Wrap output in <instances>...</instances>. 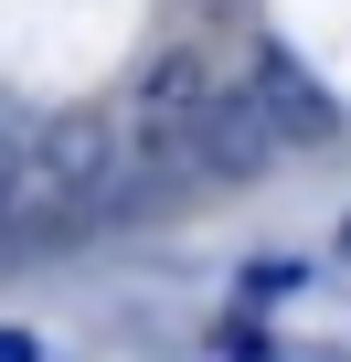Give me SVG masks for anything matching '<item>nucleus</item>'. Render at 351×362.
I'll return each instance as SVG.
<instances>
[{
    "label": "nucleus",
    "mask_w": 351,
    "mask_h": 362,
    "mask_svg": "<svg viewBox=\"0 0 351 362\" xmlns=\"http://www.w3.org/2000/svg\"><path fill=\"white\" fill-rule=\"evenodd\" d=\"M224 351H234V362H287V351H277V341H266V330H245V320H234V330H224Z\"/></svg>",
    "instance_id": "423d86ee"
},
{
    "label": "nucleus",
    "mask_w": 351,
    "mask_h": 362,
    "mask_svg": "<svg viewBox=\"0 0 351 362\" xmlns=\"http://www.w3.org/2000/svg\"><path fill=\"white\" fill-rule=\"evenodd\" d=\"M256 117H266V139L277 149H319V139H340V107H330V86L287 54V43H256Z\"/></svg>",
    "instance_id": "7ed1b4c3"
},
{
    "label": "nucleus",
    "mask_w": 351,
    "mask_h": 362,
    "mask_svg": "<svg viewBox=\"0 0 351 362\" xmlns=\"http://www.w3.org/2000/svg\"><path fill=\"white\" fill-rule=\"evenodd\" d=\"M11 170H22V128L0 117V203H11Z\"/></svg>",
    "instance_id": "0eeeda50"
},
{
    "label": "nucleus",
    "mask_w": 351,
    "mask_h": 362,
    "mask_svg": "<svg viewBox=\"0 0 351 362\" xmlns=\"http://www.w3.org/2000/svg\"><path fill=\"white\" fill-rule=\"evenodd\" d=\"M340 267H351V224H340Z\"/></svg>",
    "instance_id": "1a4fd4ad"
},
{
    "label": "nucleus",
    "mask_w": 351,
    "mask_h": 362,
    "mask_svg": "<svg viewBox=\"0 0 351 362\" xmlns=\"http://www.w3.org/2000/svg\"><path fill=\"white\" fill-rule=\"evenodd\" d=\"M203 96H213V64L192 43H170L138 96H128V139H117V203H160V192H182L192 170V128H203Z\"/></svg>",
    "instance_id": "f03ea898"
},
{
    "label": "nucleus",
    "mask_w": 351,
    "mask_h": 362,
    "mask_svg": "<svg viewBox=\"0 0 351 362\" xmlns=\"http://www.w3.org/2000/svg\"><path fill=\"white\" fill-rule=\"evenodd\" d=\"M266 160H277V139H266L256 96L213 86V96H203V128H192V170H203V181H256Z\"/></svg>",
    "instance_id": "20e7f679"
},
{
    "label": "nucleus",
    "mask_w": 351,
    "mask_h": 362,
    "mask_svg": "<svg viewBox=\"0 0 351 362\" xmlns=\"http://www.w3.org/2000/svg\"><path fill=\"white\" fill-rule=\"evenodd\" d=\"M298 277H309V267H298V256H256V277H245V288H256V298H287V288H298Z\"/></svg>",
    "instance_id": "39448f33"
},
{
    "label": "nucleus",
    "mask_w": 351,
    "mask_h": 362,
    "mask_svg": "<svg viewBox=\"0 0 351 362\" xmlns=\"http://www.w3.org/2000/svg\"><path fill=\"white\" fill-rule=\"evenodd\" d=\"M0 362H43V341H32V330H11V320H0Z\"/></svg>",
    "instance_id": "6e6552de"
},
{
    "label": "nucleus",
    "mask_w": 351,
    "mask_h": 362,
    "mask_svg": "<svg viewBox=\"0 0 351 362\" xmlns=\"http://www.w3.org/2000/svg\"><path fill=\"white\" fill-rule=\"evenodd\" d=\"M96 214H117V128L85 117V107L22 128V170H11V203H0V245H64Z\"/></svg>",
    "instance_id": "f257e3e1"
}]
</instances>
